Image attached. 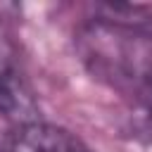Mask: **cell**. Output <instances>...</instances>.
I'll return each mask as SVG.
<instances>
[{
    "label": "cell",
    "instance_id": "277c9868",
    "mask_svg": "<svg viewBox=\"0 0 152 152\" xmlns=\"http://www.w3.org/2000/svg\"><path fill=\"white\" fill-rule=\"evenodd\" d=\"M138 95L140 97H138V109L133 114V138L140 145L152 147V71L140 83Z\"/></svg>",
    "mask_w": 152,
    "mask_h": 152
},
{
    "label": "cell",
    "instance_id": "3957f363",
    "mask_svg": "<svg viewBox=\"0 0 152 152\" xmlns=\"http://www.w3.org/2000/svg\"><path fill=\"white\" fill-rule=\"evenodd\" d=\"M0 114L19 124L36 121V102L28 88L24 86L14 64V52L2 36H0Z\"/></svg>",
    "mask_w": 152,
    "mask_h": 152
},
{
    "label": "cell",
    "instance_id": "6da1fadb",
    "mask_svg": "<svg viewBox=\"0 0 152 152\" xmlns=\"http://www.w3.org/2000/svg\"><path fill=\"white\" fill-rule=\"evenodd\" d=\"M81 52L90 71L97 76H109L119 81H145V48L142 40L121 26L104 21L93 24L81 33Z\"/></svg>",
    "mask_w": 152,
    "mask_h": 152
},
{
    "label": "cell",
    "instance_id": "7a4b0ae2",
    "mask_svg": "<svg viewBox=\"0 0 152 152\" xmlns=\"http://www.w3.org/2000/svg\"><path fill=\"white\" fill-rule=\"evenodd\" d=\"M2 152H90V147L66 128L31 121L19 124L7 135Z\"/></svg>",
    "mask_w": 152,
    "mask_h": 152
}]
</instances>
